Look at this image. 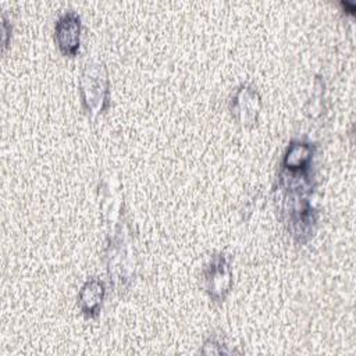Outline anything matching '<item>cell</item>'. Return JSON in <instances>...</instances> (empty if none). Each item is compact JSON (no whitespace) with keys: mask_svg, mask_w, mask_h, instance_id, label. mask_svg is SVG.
<instances>
[{"mask_svg":"<svg viewBox=\"0 0 356 356\" xmlns=\"http://www.w3.org/2000/svg\"><path fill=\"white\" fill-rule=\"evenodd\" d=\"M200 352H202V353H206V355L232 353V350H229V349L227 348V345H224V343L221 342V339H218V338H216V337H210L209 339H206Z\"/></svg>","mask_w":356,"mask_h":356,"instance_id":"obj_8","label":"cell"},{"mask_svg":"<svg viewBox=\"0 0 356 356\" xmlns=\"http://www.w3.org/2000/svg\"><path fill=\"white\" fill-rule=\"evenodd\" d=\"M232 270L222 253H214L203 270V288L214 302L225 299L232 288Z\"/></svg>","mask_w":356,"mask_h":356,"instance_id":"obj_3","label":"cell"},{"mask_svg":"<svg viewBox=\"0 0 356 356\" xmlns=\"http://www.w3.org/2000/svg\"><path fill=\"white\" fill-rule=\"evenodd\" d=\"M8 26V21L6 18V15H3V49L6 50L8 46V36L11 33V29H7Z\"/></svg>","mask_w":356,"mask_h":356,"instance_id":"obj_9","label":"cell"},{"mask_svg":"<svg viewBox=\"0 0 356 356\" xmlns=\"http://www.w3.org/2000/svg\"><path fill=\"white\" fill-rule=\"evenodd\" d=\"M313 159V147L307 142L292 140L282 159V170L285 171H305Z\"/></svg>","mask_w":356,"mask_h":356,"instance_id":"obj_7","label":"cell"},{"mask_svg":"<svg viewBox=\"0 0 356 356\" xmlns=\"http://www.w3.org/2000/svg\"><path fill=\"white\" fill-rule=\"evenodd\" d=\"M261 110V97L252 85H241L231 99V114L238 124L252 127L257 121Z\"/></svg>","mask_w":356,"mask_h":356,"instance_id":"obj_4","label":"cell"},{"mask_svg":"<svg viewBox=\"0 0 356 356\" xmlns=\"http://www.w3.org/2000/svg\"><path fill=\"white\" fill-rule=\"evenodd\" d=\"M81 17L74 10L63 13L54 25V36L64 56H75L81 44Z\"/></svg>","mask_w":356,"mask_h":356,"instance_id":"obj_5","label":"cell"},{"mask_svg":"<svg viewBox=\"0 0 356 356\" xmlns=\"http://www.w3.org/2000/svg\"><path fill=\"white\" fill-rule=\"evenodd\" d=\"M104 295H106V288L103 281H100L96 277L86 280L78 295V303L82 313L86 317H92V318L96 317L100 312L102 303L104 300Z\"/></svg>","mask_w":356,"mask_h":356,"instance_id":"obj_6","label":"cell"},{"mask_svg":"<svg viewBox=\"0 0 356 356\" xmlns=\"http://www.w3.org/2000/svg\"><path fill=\"white\" fill-rule=\"evenodd\" d=\"M79 96L85 111L90 117L104 113L110 106V79L103 61H88L79 76Z\"/></svg>","mask_w":356,"mask_h":356,"instance_id":"obj_2","label":"cell"},{"mask_svg":"<svg viewBox=\"0 0 356 356\" xmlns=\"http://www.w3.org/2000/svg\"><path fill=\"white\" fill-rule=\"evenodd\" d=\"M104 256L110 281L115 288H125L136 268L134 241L127 224L120 222L114 231L108 232Z\"/></svg>","mask_w":356,"mask_h":356,"instance_id":"obj_1","label":"cell"}]
</instances>
